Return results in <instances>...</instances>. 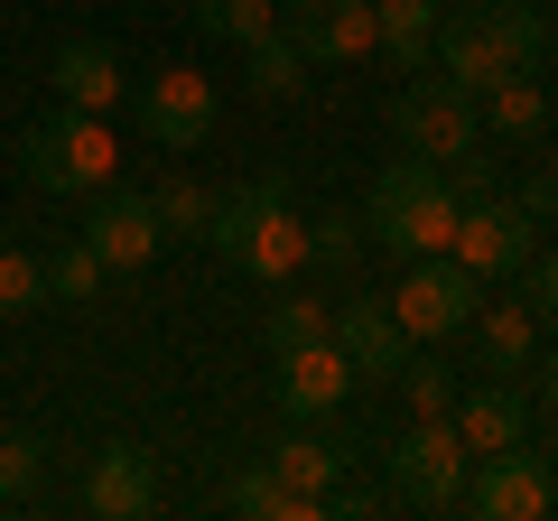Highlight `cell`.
Masks as SVG:
<instances>
[{"label": "cell", "mask_w": 558, "mask_h": 521, "mask_svg": "<svg viewBox=\"0 0 558 521\" xmlns=\"http://www.w3.org/2000/svg\"><path fill=\"white\" fill-rule=\"evenodd\" d=\"M391 141L410 149V159L457 168V159H475V149H484V112H475L465 84H410V94L391 102Z\"/></svg>", "instance_id": "cell-5"}, {"label": "cell", "mask_w": 558, "mask_h": 521, "mask_svg": "<svg viewBox=\"0 0 558 521\" xmlns=\"http://www.w3.org/2000/svg\"><path fill=\"white\" fill-rule=\"evenodd\" d=\"M391 391H400V410H410V420H447L465 381H457V363H438L428 344H410V354H400V373H391Z\"/></svg>", "instance_id": "cell-24"}, {"label": "cell", "mask_w": 558, "mask_h": 521, "mask_svg": "<svg viewBox=\"0 0 558 521\" xmlns=\"http://www.w3.org/2000/svg\"><path fill=\"white\" fill-rule=\"evenodd\" d=\"M465 326H475V363H484V373L531 381V354H539V307L531 299H484Z\"/></svg>", "instance_id": "cell-16"}, {"label": "cell", "mask_w": 558, "mask_h": 521, "mask_svg": "<svg viewBox=\"0 0 558 521\" xmlns=\"http://www.w3.org/2000/svg\"><path fill=\"white\" fill-rule=\"evenodd\" d=\"M539 317H549V336H558V299H549V307H539Z\"/></svg>", "instance_id": "cell-37"}, {"label": "cell", "mask_w": 558, "mask_h": 521, "mask_svg": "<svg viewBox=\"0 0 558 521\" xmlns=\"http://www.w3.org/2000/svg\"><path fill=\"white\" fill-rule=\"evenodd\" d=\"M307 242H317V260H354L373 233H363V215H317V223H307Z\"/></svg>", "instance_id": "cell-33"}, {"label": "cell", "mask_w": 558, "mask_h": 521, "mask_svg": "<svg viewBox=\"0 0 558 521\" xmlns=\"http://www.w3.org/2000/svg\"><path fill=\"white\" fill-rule=\"evenodd\" d=\"M102 280H112V270L94 260V242H84V233L47 252V307H94V299H102Z\"/></svg>", "instance_id": "cell-28"}, {"label": "cell", "mask_w": 558, "mask_h": 521, "mask_svg": "<svg viewBox=\"0 0 558 521\" xmlns=\"http://www.w3.org/2000/svg\"><path fill=\"white\" fill-rule=\"evenodd\" d=\"M186 20H196L205 38L252 47V38H270V28H279V0H186Z\"/></svg>", "instance_id": "cell-30"}, {"label": "cell", "mask_w": 558, "mask_h": 521, "mask_svg": "<svg viewBox=\"0 0 558 521\" xmlns=\"http://www.w3.org/2000/svg\"><path fill=\"white\" fill-rule=\"evenodd\" d=\"M549 102H558V84H549Z\"/></svg>", "instance_id": "cell-38"}, {"label": "cell", "mask_w": 558, "mask_h": 521, "mask_svg": "<svg viewBox=\"0 0 558 521\" xmlns=\"http://www.w3.org/2000/svg\"><path fill=\"white\" fill-rule=\"evenodd\" d=\"M465 475H475V457H465L457 420H400L391 428V484L418 502V512H457Z\"/></svg>", "instance_id": "cell-4"}, {"label": "cell", "mask_w": 558, "mask_h": 521, "mask_svg": "<svg viewBox=\"0 0 558 521\" xmlns=\"http://www.w3.org/2000/svg\"><path fill=\"white\" fill-rule=\"evenodd\" d=\"M84 512L94 521H149L159 512V457L140 438L94 447V465H84Z\"/></svg>", "instance_id": "cell-10"}, {"label": "cell", "mask_w": 558, "mask_h": 521, "mask_svg": "<svg viewBox=\"0 0 558 521\" xmlns=\"http://www.w3.org/2000/svg\"><path fill=\"white\" fill-rule=\"evenodd\" d=\"M223 512H242V521H326V502L289 494V484L270 475V465H242V475L223 484Z\"/></svg>", "instance_id": "cell-23"}, {"label": "cell", "mask_w": 558, "mask_h": 521, "mask_svg": "<svg viewBox=\"0 0 558 521\" xmlns=\"http://www.w3.org/2000/svg\"><path fill=\"white\" fill-rule=\"evenodd\" d=\"M131 112L159 149H205L215 141V75L205 65H159L149 84H131Z\"/></svg>", "instance_id": "cell-6"}, {"label": "cell", "mask_w": 558, "mask_h": 521, "mask_svg": "<svg viewBox=\"0 0 558 521\" xmlns=\"http://www.w3.org/2000/svg\"><path fill=\"white\" fill-rule=\"evenodd\" d=\"M149 215H159L168 242H205V223H215V186H196V178H159V186H149Z\"/></svg>", "instance_id": "cell-29"}, {"label": "cell", "mask_w": 558, "mask_h": 521, "mask_svg": "<svg viewBox=\"0 0 558 521\" xmlns=\"http://www.w3.org/2000/svg\"><path fill=\"white\" fill-rule=\"evenodd\" d=\"M307 260H317V242H307V215L279 196V205H260V215H252V233H242L233 270H252V280H270V289H279V280H299Z\"/></svg>", "instance_id": "cell-14"}, {"label": "cell", "mask_w": 558, "mask_h": 521, "mask_svg": "<svg viewBox=\"0 0 558 521\" xmlns=\"http://www.w3.org/2000/svg\"><path fill=\"white\" fill-rule=\"evenodd\" d=\"M465 10H475V20L502 38V57H512L521 75H539V65H549L558 28H549V10H539V0H465Z\"/></svg>", "instance_id": "cell-21"}, {"label": "cell", "mask_w": 558, "mask_h": 521, "mask_svg": "<svg viewBox=\"0 0 558 521\" xmlns=\"http://www.w3.org/2000/svg\"><path fill=\"white\" fill-rule=\"evenodd\" d=\"M428 65H447V84H465V94H494L502 75H521L475 10H447V20H438V57H428Z\"/></svg>", "instance_id": "cell-17"}, {"label": "cell", "mask_w": 558, "mask_h": 521, "mask_svg": "<svg viewBox=\"0 0 558 521\" xmlns=\"http://www.w3.org/2000/svg\"><path fill=\"white\" fill-rule=\"evenodd\" d=\"M270 363H279V410H289V420H336V410L354 401V363H344L336 336L299 344V354H270Z\"/></svg>", "instance_id": "cell-11"}, {"label": "cell", "mask_w": 558, "mask_h": 521, "mask_svg": "<svg viewBox=\"0 0 558 521\" xmlns=\"http://www.w3.org/2000/svg\"><path fill=\"white\" fill-rule=\"evenodd\" d=\"M475 112H484V131H494V141H539V131H549V84L539 75H502L494 94H475Z\"/></svg>", "instance_id": "cell-22"}, {"label": "cell", "mask_w": 558, "mask_h": 521, "mask_svg": "<svg viewBox=\"0 0 558 521\" xmlns=\"http://www.w3.org/2000/svg\"><path fill=\"white\" fill-rule=\"evenodd\" d=\"M28 307H47V252L0 242V317H28Z\"/></svg>", "instance_id": "cell-32"}, {"label": "cell", "mask_w": 558, "mask_h": 521, "mask_svg": "<svg viewBox=\"0 0 558 521\" xmlns=\"http://www.w3.org/2000/svg\"><path fill=\"white\" fill-rule=\"evenodd\" d=\"M279 196H289V178H252V186H233V196H215L205 252H215V260H233V252H242V233H252V215H260V205H279Z\"/></svg>", "instance_id": "cell-26"}, {"label": "cell", "mask_w": 558, "mask_h": 521, "mask_svg": "<svg viewBox=\"0 0 558 521\" xmlns=\"http://www.w3.org/2000/svg\"><path fill=\"white\" fill-rule=\"evenodd\" d=\"M549 28H558V20H549Z\"/></svg>", "instance_id": "cell-40"}, {"label": "cell", "mask_w": 558, "mask_h": 521, "mask_svg": "<svg viewBox=\"0 0 558 521\" xmlns=\"http://www.w3.org/2000/svg\"><path fill=\"white\" fill-rule=\"evenodd\" d=\"M381 502H391V494H363V484H336V494H326V512H336V521H373Z\"/></svg>", "instance_id": "cell-35"}, {"label": "cell", "mask_w": 558, "mask_h": 521, "mask_svg": "<svg viewBox=\"0 0 558 521\" xmlns=\"http://www.w3.org/2000/svg\"><path fill=\"white\" fill-rule=\"evenodd\" d=\"M465 512H484V521H539V512H558V465L531 457V438L502 447V457H475V475H465Z\"/></svg>", "instance_id": "cell-8"}, {"label": "cell", "mask_w": 558, "mask_h": 521, "mask_svg": "<svg viewBox=\"0 0 558 521\" xmlns=\"http://www.w3.org/2000/svg\"><path fill=\"white\" fill-rule=\"evenodd\" d=\"M336 344H344V363H354V381H391L400 354H410V336H400L391 299H373V289L336 307Z\"/></svg>", "instance_id": "cell-15"}, {"label": "cell", "mask_w": 558, "mask_h": 521, "mask_svg": "<svg viewBox=\"0 0 558 521\" xmlns=\"http://www.w3.org/2000/svg\"><path fill=\"white\" fill-rule=\"evenodd\" d=\"M457 215H465V196H457V178H447L438 159H391V168L373 178L363 233H373L391 260H428V252L457 242Z\"/></svg>", "instance_id": "cell-1"}, {"label": "cell", "mask_w": 558, "mask_h": 521, "mask_svg": "<svg viewBox=\"0 0 558 521\" xmlns=\"http://www.w3.org/2000/svg\"><path fill=\"white\" fill-rule=\"evenodd\" d=\"M521 215H531V223H549V215H558V149H539L531 186H521Z\"/></svg>", "instance_id": "cell-34"}, {"label": "cell", "mask_w": 558, "mask_h": 521, "mask_svg": "<svg viewBox=\"0 0 558 521\" xmlns=\"http://www.w3.org/2000/svg\"><path fill=\"white\" fill-rule=\"evenodd\" d=\"M260 465H270L289 494H307V502H326V494L344 484V447H336V438H317V420H299L289 438L270 447V457H260Z\"/></svg>", "instance_id": "cell-19"}, {"label": "cell", "mask_w": 558, "mask_h": 521, "mask_svg": "<svg viewBox=\"0 0 558 521\" xmlns=\"http://www.w3.org/2000/svg\"><path fill=\"white\" fill-rule=\"evenodd\" d=\"M47 475V438L38 428H0V512H20Z\"/></svg>", "instance_id": "cell-31"}, {"label": "cell", "mask_w": 558, "mask_h": 521, "mask_svg": "<svg viewBox=\"0 0 558 521\" xmlns=\"http://www.w3.org/2000/svg\"><path fill=\"white\" fill-rule=\"evenodd\" d=\"M279 38L307 65H363L381 47V20L373 0H279Z\"/></svg>", "instance_id": "cell-7"}, {"label": "cell", "mask_w": 558, "mask_h": 521, "mask_svg": "<svg viewBox=\"0 0 558 521\" xmlns=\"http://www.w3.org/2000/svg\"><path fill=\"white\" fill-rule=\"evenodd\" d=\"M317 336H336V307H317V299H299V289L279 280V299H270V317H260V344H270V354H299V344H317Z\"/></svg>", "instance_id": "cell-27"}, {"label": "cell", "mask_w": 558, "mask_h": 521, "mask_svg": "<svg viewBox=\"0 0 558 521\" xmlns=\"http://www.w3.org/2000/svg\"><path fill=\"white\" fill-rule=\"evenodd\" d=\"M47 84H57V102H75V112H112L131 84H121V57L102 38H65L57 65H47Z\"/></svg>", "instance_id": "cell-18"}, {"label": "cell", "mask_w": 558, "mask_h": 521, "mask_svg": "<svg viewBox=\"0 0 558 521\" xmlns=\"http://www.w3.org/2000/svg\"><path fill=\"white\" fill-rule=\"evenodd\" d=\"M549 223H558V215H549Z\"/></svg>", "instance_id": "cell-39"}, {"label": "cell", "mask_w": 558, "mask_h": 521, "mask_svg": "<svg viewBox=\"0 0 558 521\" xmlns=\"http://www.w3.org/2000/svg\"><path fill=\"white\" fill-rule=\"evenodd\" d=\"M457 438H465V457H502V447H521L531 438V391L521 381H502V373H484L475 391H457Z\"/></svg>", "instance_id": "cell-13"}, {"label": "cell", "mask_w": 558, "mask_h": 521, "mask_svg": "<svg viewBox=\"0 0 558 521\" xmlns=\"http://www.w3.org/2000/svg\"><path fill=\"white\" fill-rule=\"evenodd\" d=\"M373 20H381V47L373 57H391V75H418V65L438 57V0H373Z\"/></svg>", "instance_id": "cell-20"}, {"label": "cell", "mask_w": 558, "mask_h": 521, "mask_svg": "<svg viewBox=\"0 0 558 521\" xmlns=\"http://www.w3.org/2000/svg\"><path fill=\"white\" fill-rule=\"evenodd\" d=\"M84 242H94V260L102 270H149V260H159V215H149V196H121V186H102L94 196V215H84Z\"/></svg>", "instance_id": "cell-12"}, {"label": "cell", "mask_w": 558, "mask_h": 521, "mask_svg": "<svg viewBox=\"0 0 558 521\" xmlns=\"http://www.w3.org/2000/svg\"><path fill=\"white\" fill-rule=\"evenodd\" d=\"M20 168L38 196H102L121 168V141L102 131V112H75V102H57V112H38L20 131Z\"/></svg>", "instance_id": "cell-2"}, {"label": "cell", "mask_w": 558, "mask_h": 521, "mask_svg": "<svg viewBox=\"0 0 558 521\" xmlns=\"http://www.w3.org/2000/svg\"><path fill=\"white\" fill-rule=\"evenodd\" d=\"M307 75H317V65H307L299 47L279 38V28H270V38H252V47H242V84H252L260 102H299V94H307Z\"/></svg>", "instance_id": "cell-25"}, {"label": "cell", "mask_w": 558, "mask_h": 521, "mask_svg": "<svg viewBox=\"0 0 558 521\" xmlns=\"http://www.w3.org/2000/svg\"><path fill=\"white\" fill-rule=\"evenodd\" d=\"M484 307V280L465 270L457 252H428V260H400V289H391V317L410 344H447L465 317Z\"/></svg>", "instance_id": "cell-3"}, {"label": "cell", "mask_w": 558, "mask_h": 521, "mask_svg": "<svg viewBox=\"0 0 558 521\" xmlns=\"http://www.w3.org/2000/svg\"><path fill=\"white\" fill-rule=\"evenodd\" d=\"M447 252H457L465 270L494 289V280H512L521 260L539 252V223L521 215V196H475V205L457 215V242H447Z\"/></svg>", "instance_id": "cell-9"}, {"label": "cell", "mask_w": 558, "mask_h": 521, "mask_svg": "<svg viewBox=\"0 0 558 521\" xmlns=\"http://www.w3.org/2000/svg\"><path fill=\"white\" fill-rule=\"evenodd\" d=\"M531 363H539V401L558 410V344H549V354H531Z\"/></svg>", "instance_id": "cell-36"}]
</instances>
